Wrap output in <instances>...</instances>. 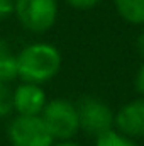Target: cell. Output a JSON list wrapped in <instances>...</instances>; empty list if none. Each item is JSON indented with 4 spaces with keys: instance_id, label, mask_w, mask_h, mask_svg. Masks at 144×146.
I'll return each mask as SVG.
<instances>
[{
    "instance_id": "obj_12",
    "label": "cell",
    "mask_w": 144,
    "mask_h": 146,
    "mask_svg": "<svg viewBox=\"0 0 144 146\" xmlns=\"http://www.w3.org/2000/svg\"><path fill=\"white\" fill-rule=\"evenodd\" d=\"M66 2L76 10H90L95 5H98L102 0H66Z\"/></svg>"
},
{
    "instance_id": "obj_16",
    "label": "cell",
    "mask_w": 144,
    "mask_h": 146,
    "mask_svg": "<svg viewBox=\"0 0 144 146\" xmlns=\"http://www.w3.org/2000/svg\"><path fill=\"white\" fill-rule=\"evenodd\" d=\"M5 54H10V46H9V42L5 39L0 37V58L5 56Z\"/></svg>"
},
{
    "instance_id": "obj_7",
    "label": "cell",
    "mask_w": 144,
    "mask_h": 146,
    "mask_svg": "<svg viewBox=\"0 0 144 146\" xmlns=\"http://www.w3.org/2000/svg\"><path fill=\"white\" fill-rule=\"evenodd\" d=\"M12 102L14 112L17 115H41L48 104V99L42 85L20 82L12 90Z\"/></svg>"
},
{
    "instance_id": "obj_1",
    "label": "cell",
    "mask_w": 144,
    "mask_h": 146,
    "mask_svg": "<svg viewBox=\"0 0 144 146\" xmlns=\"http://www.w3.org/2000/svg\"><path fill=\"white\" fill-rule=\"evenodd\" d=\"M20 82L42 85L53 80L61 68V53L49 42H32L15 56Z\"/></svg>"
},
{
    "instance_id": "obj_15",
    "label": "cell",
    "mask_w": 144,
    "mask_h": 146,
    "mask_svg": "<svg viewBox=\"0 0 144 146\" xmlns=\"http://www.w3.org/2000/svg\"><path fill=\"white\" fill-rule=\"evenodd\" d=\"M136 48H137V51H139L141 58L144 60V26H143V29H141V33H139V36H137V41H136Z\"/></svg>"
},
{
    "instance_id": "obj_10",
    "label": "cell",
    "mask_w": 144,
    "mask_h": 146,
    "mask_svg": "<svg viewBox=\"0 0 144 146\" xmlns=\"http://www.w3.org/2000/svg\"><path fill=\"white\" fill-rule=\"evenodd\" d=\"M93 146H139V145H137L134 139L126 138V136H122L120 133H117L115 129H112V131L105 133L104 136L97 138Z\"/></svg>"
},
{
    "instance_id": "obj_6",
    "label": "cell",
    "mask_w": 144,
    "mask_h": 146,
    "mask_svg": "<svg viewBox=\"0 0 144 146\" xmlns=\"http://www.w3.org/2000/svg\"><path fill=\"white\" fill-rule=\"evenodd\" d=\"M114 129L126 138H144V97H137L124 104L115 112Z\"/></svg>"
},
{
    "instance_id": "obj_13",
    "label": "cell",
    "mask_w": 144,
    "mask_h": 146,
    "mask_svg": "<svg viewBox=\"0 0 144 146\" xmlns=\"http://www.w3.org/2000/svg\"><path fill=\"white\" fill-rule=\"evenodd\" d=\"M15 10V0H0V21L10 17Z\"/></svg>"
},
{
    "instance_id": "obj_8",
    "label": "cell",
    "mask_w": 144,
    "mask_h": 146,
    "mask_svg": "<svg viewBox=\"0 0 144 146\" xmlns=\"http://www.w3.org/2000/svg\"><path fill=\"white\" fill-rule=\"evenodd\" d=\"M117 14L132 26H144V0H114Z\"/></svg>"
},
{
    "instance_id": "obj_5",
    "label": "cell",
    "mask_w": 144,
    "mask_h": 146,
    "mask_svg": "<svg viewBox=\"0 0 144 146\" xmlns=\"http://www.w3.org/2000/svg\"><path fill=\"white\" fill-rule=\"evenodd\" d=\"M10 146H51L54 143L41 115H15L9 122Z\"/></svg>"
},
{
    "instance_id": "obj_3",
    "label": "cell",
    "mask_w": 144,
    "mask_h": 146,
    "mask_svg": "<svg viewBox=\"0 0 144 146\" xmlns=\"http://www.w3.org/2000/svg\"><path fill=\"white\" fill-rule=\"evenodd\" d=\"M19 22L24 29L42 34L49 31L58 19L56 0H15V10Z\"/></svg>"
},
{
    "instance_id": "obj_4",
    "label": "cell",
    "mask_w": 144,
    "mask_h": 146,
    "mask_svg": "<svg viewBox=\"0 0 144 146\" xmlns=\"http://www.w3.org/2000/svg\"><path fill=\"white\" fill-rule=\"evenodd\" d=\"M76 109L80 119V131L87 133L88 136L97 139L114 129L115 112L104 100L97 97H83L76 104Z\"/></svg>"
},
{
    "instance_id": "obj_9",
    "label": "cell",
    "mask_w": 144,
    "mask_h": 146,
    "mask_svg": "<svg viewBox=\"0 0 144 146\" xmlns=\"http://www.w3.org/2000/svg\"><path fill=\"white\" fill-rule=\"evenodd\" d=\"M15 78H19V70H17V60L15 56L5 54L0 58V83L10 85Z\"/></svg>"
},
{
    "instance_id": "obj_11",
    "label": "cell",
    "mask_w": 144,
    "mask_h": 146,
    "mask_svg": "<svg viewBox=\"0 0 144 146\" xmlns=\"http://www.w3.org/2000/svg\"><path fill=\"white\" fill-rule=\"evenodd\" d=\"M14 112L12 88L7 83H0V117H9Z\"/></svg>"
},
{
    "instance_id": "obj_14",
    "label": "cell",
    "mask_w": 144,
    "mask_h": 146,
    "mask_svg": "<svg viewBox=\"0 0 144 146\" xmlns=\"http://www.w3.org/2000/svg\"><path fill=\"white\" fill-rule=\"evenodd\" d=\"M134 87L137 90V94L144 97V63L139 66V70L136 73V78H134Z\"/></svg>"
},
{
    "instance_id": "obj_17",
    "label": "cell",
    "mask_w": 144,
    "mask_h": 146,
    "mask_svg": "<svg viewBox=\"0 0 144 146\" xmlns=\"http://www.w3.org/2000/svg\"><path fill=\"white\" fill-rule=\"evenodd\" d=\"M51 146H81V145H78V143H75L71 139H68V141H54Z\"/></svg>"
},
{
    "instance_id": "obj_2",
    "label": "cell",
    "mask_w": 144,
    "mask_h": 146,
    "mask_svg": "<svg viewBox=\"0 0 144 146\" xmlns=\"http://www.w3.org/2000/svg\"><path fill=\"white\" fill-rule=\"evenodd\" d=\"M41 119L54 141L73 139L80 131L76 104H73L66 99L48 100L46 107L41 112Z\"/></svg>"
}]
</instances>
